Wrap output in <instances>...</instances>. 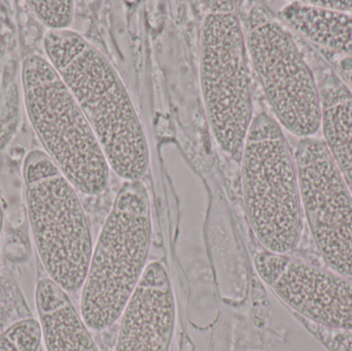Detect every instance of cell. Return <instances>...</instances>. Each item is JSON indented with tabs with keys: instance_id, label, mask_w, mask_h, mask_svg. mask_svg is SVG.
I'll return each mask as SVG.
<instances>
[{
	"instance_id": "obj_4",
	"label": "cell",
	"mask_w": 352,
	"mask_h": 351,
	"mask_svg": "<svg viewBox=\"0 0 352 351\" xmlns=\"http://www.w3.org/2000/svg\"><path fill=\"white\" fill-rule=\"evenodd\" d=\"M241 162L244 206L252 232L266 251L291 253L303 220L297 166L280 126L267 113L252 119Z\"/></svg>"
},
{
	"instance_id": "obj_16",
	"label": "cell",
	"mask_w": 352,
	"mask_h": 351,
	"mask_svg": "<svg viewBox=\"0 0 352 351\" xmlns=\"http://www.w3.org/2000/svg\"><path fill=\"white\" fill-rule=\"evenodd\" d=\"M306 329L330 351H352V331L328 329L302 319Z\"/></svg>"
},
{
	"instance_id": "obj_14",
	"label": "cell",
	"mask_w": 352,
	"mask_h": 351,
	"mask_svg": "<svg viewBox=\"0 0 352 351\" xmlns=\"http://www.w3.org/2000/svg\"><path fill=\"white\" fill-rule=\"evenodd\" d=\"M41 339L38 321L21 319L0 333V351H38Z\"/></svg>"
},
{
	"instance_id": "obj_13",
	"label": "cell",
	"mask_w": 352,
	"mask_h": 351,
	"mask_svg": "<svg viewBox=\"0 0 352 351\" xmlns=\"http://www.w3.org/2000/svg\"><path fill=\"white\" fill-rule=\"evenodd\" d=\"M279 14L322 51L352 58V12H335L304 1L285 6Z\"/></svg>"
},
{
	"instance_id": "obj_9",
	"label": "cell",
	"mask_w": 352,
	"mask_h": 351,
	"mask_svg": "<svg viewBox=\"0 0 352 351\" xmlns=\"http://www.w3.org/2000/svg\"><path fill=\"white\" fill-rule=\"evenodd\" d=\"M254 267L261 280L302 319L352 331V278L266 249L254 258Z\"/></svg>"
},
{
	"instance_id": "obj_12",
	"label": "cell",
	"mask_w": 352,
	"mask_h": 351,
	"mask_svg": "<svg viewBox=\"0 0 352 351\" xmlns=\"http://www.w3.org/2000/svg\"><path fill=\"white\" fill-rule=\"evenodd\" d=\"M318 88L322 140L352 194V92L331 68L322 74Z\"/></svg>"
},
{
	"instance_id": "obj_15",
	"label": "cell",
	"mask_w": 352,
	"mask_h": 351,
	"mask_svg": "<svg viewBox=\"0 0 352 351\" xmlns=\"http://www.w3.org/2000/svg\"><path fill=\"white\" fill-rule=\"evenodd\" d=\"M27 3L37 19L51 31L67 30L74 20V2L72 0L28 1Z\"/></svg>"
},
{
	"instance_id": "obj_1",
	"label": "cell",
	"mask_w": 352,
	"mask_h": 351,
	"mask_svg": "<svg viewBox=\"0 0 352 351\" xmlns=\"http://www.w3.org/2000/svg\"><path fill=\"white\" fill-rule=\"evenodd\" d=\"M43 47L47 61L88 120L109 168L125 181H142L150 164L148 141L117 70L74 31L49 30Z\"/></svg>"
},
{
	"instance_id": "obj_8",
	"label": "cell",
	"mask_w": 352,
	"mask_h": 351,
	"mask_svg": "<svg viewBox=\"0 0 352 351\" xmlns=\"http://www.w3.org/2000/svg\"><path fill=\"white\" fill-rule=\"evenodd\" d=\"M302 210L314 243L330 269L352 278V194L320 138L296 148Z\"/></svg>"
},
{
	"instance_id": "obj_3",
	"label": "cell",
	"mask_w": 352,
	"mask_h": 351,
	"mask_svg": "<svg viewBox=\"0 0 352 351\" xmlns=\"http://www.w3.org/2000/svg\"><path fill=\"white\" fill-rule=\"evenodd\" d=\"M22 86L29 121L45 152L76 190L98 195L109 181L100 144L67 87L41 56L23 62Z\"/></svg>"
},
{
	"instance_id": "obj_19",
	"label": "cell",
	"mask_w": 352,
	"mask_h": 351,
	"mask_svg": "<svg viewBox=\"0 0 352 351\" xmlns=\"http://www.w3.org/2000/svg\"><path fill=\"white\" fill-rule=\"evenodd\" d=\"M3 208H2L1 201H0V251H1L2 230H3Z\"/></svg>"
},
{
	"instance_id": "obj_7",
	"label": "cell",
	"mask_w": 352,
	"mask_h": 351,
	"mask_svg": "<svg viewBox=\"0 0 352 351\" xmlns=\"http://www.w3.org/2000/svg\"><path fill=\"white\" fill-rule=\"evenodd\" d=\"M246 47L277 119L294 135L320 130L318 84L291 33L264 5L250 8L243 24Z\"/></svg>"
},
{
	"instance_id": "obj_2",
	"label": "cell",
	"mask_w": 352,
	"mask_h": 351,
	"mask_svg": "<svg viewBox=\"0 0 352 351\" xmlns=\"http://www.w3.org/2000/svg\"><path fill=\"white\" fill-rule=\"evenodd\" d=\"M152 238L150 197L142 181H125L103 225L80 296V317L91 331L121 319L146 268Z\"/></svg>"
},
{
	"instance_id": "obj_11",
	"label": "cell",
	"mask_w": 352,
	"mask_h": 351,
	"mask_svg": "<svg viewBox=\"0 0 352 351\" xmlns=\"http://www.w3.org/2000/svg\"><path fill=\"white\" fill-rule=\"evenodd\" d=\"M35 305L47 351H100L67 293L49 278L37 282Z\"/></svg>"
},
{
	"instance_id": "obj_18",
	"label": "cell",
	"mask_w": 352,
	"mask_h": 351,
	"mask_svg": "<svg viewBox=\"0 0 352 351\" xmlns=\"http://www.w3.org/2000/svg\"><path fill=\"white\" fill-rule=\"evenodd\" d=\"M308 3L318 8L326 10H335V12H352V1H307Z\"/></svg>"
},
{
	"instance_id": "obj_5",
	"label": "cell",
	"mask_w": 352,
	"mask_h": 351,
	"mask_svg": "<svg viewBox=\"0 0 352 351\" xmlns=\"http://www.w3.org/2000/svg\"><path fill=\"white\" fill-rule=\"evenodd\" d=\"M23 179L31 231L45 272L67 294L82 290L93 242L76 188L39 150L25 158Z\"/></svg>"
},
{
	"instance_id": "obj_17",
	"label": "cell",
	"mask_w": 352,
	"mask_h": 351,
	"mask_svg": "<svg viewBox=\"0 0 352 351\" xmlns=\"http://www.w3.org/2000/svg\"><path fill=\"white\" fill-rule=\"evenodd\" d=\"M335 55H337V54H335ZM330 60L332 62V66L334 67L335 71L342 78L343 82L346 84L349 90L352 92V58L338 55L337 56V60L332 59L331 57Z\"/></svg>"
},
{
	"instance_id": "obj_6",
	"label": "cell",
	"mask_w": 352,
	"mask_h": 351,
	"mask_svg": "<svg viewBox=\"0 0 352 351\" xmlns=\"http://www.w3.org/2000/svg\"><path fill=\"white\" fill-rule=\"evenodd\" d=\"M200 82L215 141L239 160L252 122V100L243 26L235 12H209L203 21Z\"/></svg>"
},
{
	"instance_id": "obj_10",
	"label": "cell",
	"mask_w": 352,
	"mask_h": 351,
	"mask_svg": "<svg viewBox=\"0 0 352 351\" xmlns=\"http://www.w3.org/2000/svg\"><path fill=\"white\" fill-rule=\"evenodd\" d=\"M176 307L167 270L159 262L146 266L121 317L116 351H169Z\"/></svg>"
}]
</instances>
